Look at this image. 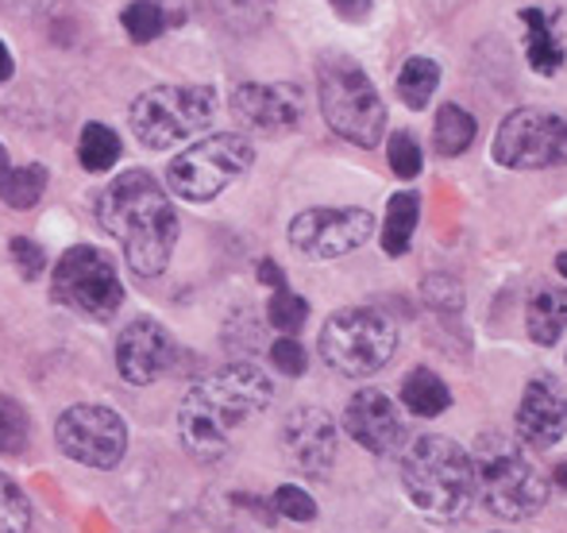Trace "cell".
I'll return each instance as SVG.
<instances>
[{
  "label": "cell",
  "mask_w": 567,
  "mask_h": 533,
  "mask_svg": "<svg viewBox=\"0 0 567 533\" xmlns=\"http://www.w3.org/2000/svg\"><path fill=\"white\" fill-rule=\"evenodd\" d=\"M343 433L359 444V449L374 452V457H390L402 444L405 429H402V413L398 406L386 399L374 387L351 394V402L343 406Z\"/></svg>",
  "instance_id": "16"
},
{
  "label": "cell",
  "mask_w": 567,
  "mask_h": 533,
  "mask_svg": "<svg viewBox=\"0 0 567 533\" xmlns=\"http://www.w3.org/2000/svg\"><path fill=\"white\" fill-rule=\"evenodd\" d=\"M12 70H16V59H12V51H8L4 43H0V85L12 78Z\"/></svg>",
  "instance_id": "38"
},
{
  "label": "cell",
  "mask_w": 567,
  "mask_h": 533,
  "mask_svg": "<svg viewBox=\"0 0 567 533\" xmlns=\"http://www.w3.org/2000/svg\"><path fill=\"white\" fill-rule=\"evenodd\" d=\"M275 399V383L267 379V371L259 363H228L217 376L202 379L197 387H189L178 410V437L182 449L202 464L228 457L231 433L244 421H251L255 413H262Z\"/></svg>",
  "instance_id": "2"
},
{
  "label": "cell",
  "mask_w": 567,
  "mask_h": 533,
  "mask_svg": "<svg viewBox=\"0 0 567 533\" xmlns=\"http://www.w3.org/2000/svg\"><path fill=\"white\" fill-rule=\"evenodd\" d=\"M54 298L85 317H113L124 306V283L97 248H70L54 267Z\"/></svg>",
  "instance_id": "10"
},
{
  "label": "cell",
  "mask_w": 567,
  "mask_h": 533,
  "mask_svg": "<svg viewBox=\"0 0 567 533\" xmlns=\"http://www.w3.org/2000/svg\"><path fill=\"white\" fill-rule=\"evenodd\" d=\"M317 348H321V360L329 363L337 376L367 379L394 360L398 325L390 321L382 309L348 306V309H337V314L324 321Z\"/></svg>",
  "instance_id": "6"
},
{
  "label": "cell",
  "mask_w": 567,
  "mask_h": 533,
  "mask_svg": "<svg viewBox=\"0 0 567 533\" xmlns=\"http://www.w3.org/2000/svg\"><path fill=\"white\" fill-rule=\"evenodd\" d=\"M12 259H16V267H20L23 278H39V275H43V267H47L43 248H39L35 240H28V236H16V240H12Z\"/></svg>",
  "instance_id": "35"
},
{
  "label": "cell",
  "mask_w": 567,
  "mask_h": 533,
  "mask_svg": "<svg viewBox=\"0 0 567 533\" xmlns=\"http://www.w3.org/2000/svg\"><path fill=\"white\" fill-rule=\"evenodd\" d=\"M213 116H217V90L209 85H155L143 90L127 109L135 140L151 151H166L205 132Z\"/></svg>",
  "instance_id": "7"
},
{
  "label": "cell",
  "mask_w": 567,
  "mask_h": 533,
  "mask_svg": "<svg viewBox=\"0 0 567 533\" xmlns=\"http://www.w3.org/2000/svg\"><path fill=\"white\" fill-rule=\"evenodd\" d=\"M522 23H525V62L540 78H556L567 62L564 39L556 31V16L548 8H522Z\"/></svg>",
  "instance_id": "18"
},
{
  "label": "cell",
  "mask_w": 567,
  "mask_h": 533,
  "mask_svg": "<svg viewBox=\"0 0 567 533\" xmlns=\"http://www.w3.org/2000/svg\"><path fill=\"white\" fill-rule=\"evenodd\" d=\"M317 98H321L324 124L355 147H374L386 132V105L367 70L348 54H321Z\"/></svg>",
  "instance_id": "5"
},
{
  "label": "cell",
  "mask_w": 567,
  "mask_h": 533,
  "mask_svg": "<svg viewBox=\"0 0 567 533\" xmlns=\"http://www.w3.org/2000/svg\"><path fill=\"white\" fill-rule=\"evenodd\" d=\"M174 356H178L174 337L158 321H151V317L132 321L116 340V371L132 387L155 383L163 371L174 368Z\"/></svg>",
  "instance_id": "14"
},
{
  "label": "cell",
  "mask_w": 567,
  "mask_h": 533,
  "mask_svg": "<svg viewBox=\"0 0 567 533\" xmlns=\"http://www.w3.org/2000/svg\"><path fill=\"white\" fill-rule=\"evenodd\" d=\"M270 363H275V371H282L286 379H298V376H306L309 356L293 337H278L275 345H270Z\"/></svg>",
  "instance_id": "34"
},
{
  "label": "cell",
  "mask_w": 567,
  "mask_h": 533,
  "mask_svg": "<svg viewBox=\"0 0 567 533\" xmlns=\"http://www.w3.org/2000/svg\"><path fill=\"white\" fill-rule=\"evenodd\" d=\"M436 85H441V66L433 59H405V66L398 70V98L405 101L410 109H425L433 101Z\"/></svg>",
  "instance_id": "24"
},
{
  "label": "cell",
  "mask_w": 567,
  "mask_h": 533,
  "mask_svg": "<svg viewBox=\"0 0 567 533\" xmlns=\"http://www.w3.org/2000/svg\"><path fill=\"white\" fill-rule=\"evenodd\" d=\"M329 4H332V12L348 23H363L367 16H371V0H329Z\"/></svg>",
  "instance_id": "36"
},
{
  "label": "cell",
  "mask_w": 567,
  "mask_h": 533,
  "mask_svg": "<svg viewBox=\"0 0 567 533\" xmlns=\"http://www.w3.org/2000/svg\"><path fill=\"white\" fill-rule=\"evenodd\" d=\"M556 483H560V488L567 491V464H560V468H556Z\"/></svg>",
  "instance_id": "40"
},
{
  "label": "cell",
  "mask_w": 567,
  "mask_h": 533,
  "mask_svg": "<svg viewBox=\"0 0 567 533\" xmlns=\"http://www.w3.org/2000/svg\"><path fill=\"white\" fill-rule=\"evenodd\" d=\"M259 283L270 286V290H286V270L275 264V259H262L259 264Z\"/></svg>",
  "instance_id": "37"
},
{
  "label": "cell",
  "mask_w": 567,
  "mask_h": 533,
  "mask_svg": "<svg viewBox=\"0 0 567 533\" xmlns=\"http://www.w3.org/2000/svg\"><path fill=\"white\" fill-rule=\"evenodd\" d=\"M270 503H275V511L282 514V519H290V522H313L317 519L313 495H309V491H301V488H293V483H282Z\"/></svg>",
  "instance_id": "33"
},
{
  "label": "cell",
  "mask_w": 567,
  "mask_h": 533,
  "mask_svg": "<svg viewBox=\"0 0 567 533\" xmlns=\"http://www.w3.org/2000/svg\"><path fill=\"white\" fill-rule=\"evenodd\" d=\"M421 294H425L429 306L441 309V314H460V309H463V286H460V278L444 275V270L429 275L425 283H421Z\"/></svg>",
  "instance_id": "32"
},
{
  "label": "cell",
  "mask_w": 567,
  "mask_h": 533,
  "mask_svg": "<svg viewBox=\"0 0 567 533\" xmlns=\"http://www.w3.org/2000/svg\"><path fill=\"white\" fill-rule=\"evenodd\" d=\"M475 483L498 519L522 522L545 511L548 503V475L537 468V460L525 452V444L509 441L502 433L478 437L475 452Z\"/></svg>",
  "instance_id": "4"
},
{
  "label": "cell",
  "mask_w": 567,
  "mask_h": 533,
  "mask_svg": "<svg viewBox=\"0 0 567 533\" xmlns=\"http://www.w3.org/2000/svg\"><path fill=\"white\" fill-rule=\"evenodd\" d=\"M386 155H390V171H394L398 178H405V182L417 178L421 166H425V155H421V143L413 140L410 132H394V135H390Z\"/></svg>",
  "instance_id": "31"
},
{
  "label": "cell",
  "mask_w": 567,
  "mask_h": 533,
  "mask_svg": "<svg viewBox=\"0 0 567 533\" xmlns=\"http://www.w3.org/2000/svg\"><path fill=\"white\" fill-rule=\"evenodd\" d=\"M120 23L132 43H151L166 31V0H132L120 12Z\"/></svg>",
  "instance_id": "26"
},
{
  "label": "cell",
  "mask_w": 567,
  "mask_h": 533,
  "mask_svg": "<svg viewBox=\"0 0 567 533\" xmlns=\"http://www.w3.org/2000/svg\"><path fill=\"white\" fill-rule=\"evenodd\" d=\"M374 236V217L367 209H306L290 221L293 252L309 259H340L363 248Z\"/></svg>",
  "instance_id": "12"
},
{
  "label": "cell",
  "mask_w": 567,
  "mask_h": 533,
  "mask_svg": "<svg viewBox=\"0 0 567 533\" xmlns=\"http://www.w3.org/2000/svg\"><path fill=\"white\" fill-rule=\"evenodd\" d=\"M417 221H421V197L417 194H394L390 197V205H386V221H382V233H379V240H382V252L386 256H405L410 252V244H413V233H417Z\"/></svg>",
  "instance_id": "20"
},
{
  "label": "cell",
  "mask_w": 567,
  "mask_h": 533,
  "mask_svg": "<svg viewBox=\"0 0 567 533\" xmlns=\"http://www.w3.org/2000/svg\"><path fill=\"white\" fill-rule=\"evenodd\" d=\"M525 329H529V337L537 345L553 348L567 332V290H560V286L540 290L525 309Z\"/></svg>",
  "instance_id": "21"
},
{
  "label": "cell",
  "mask_w": 567,
  "mask_h": 533,
  "mask_svg": "<svg viewBox=\"0 0 567 533\" xmlns=\"http://www.w3.org/2000/svg\"><path fill=\"white\" fill-rule=\"evenodd\" d=\"M31 437V418L16 399L0 394V457H20L28 449Z\"/></svg>",
  "instance_id": "28"
},
{
  "label": "cell",
  "mask_w": 567,
  "mask_h": 533,
  "mask_svg": "<svg viewBox=\"0 0 567 533\" xmlns=\"http://www.w3.org/2000/svg\"><path fill=\"white\" fill-rule=\"evenodd\" d=\"M282 441L290 460L301 468L306 475H329L332 464H337V421L329 418L317 406H298V410L286 418L282 426Z\"/></svg>",
  "instance_id": "17"
},
{
  "label": "cell",
  "mask_w": 567,
  "mask_h": 533,
  "mask_svg": "<svg viewBox=\"0 0 567 533\" xmlns=\"http://www.w3.org/2000/svg\"><path fill=\"white\" fill-rule=\"evenodd\" d=\"M267 317H270V325L282 332V337H293V332L306 325L309 301L301 298V294H293V290H275V294H270V301H267Z\"/></svg>",
  "instance_id": "29"
},
{
  "label": "cell",
  "mask_w": 567,
  "mask_h": 533,
  "mask_svg": "<svg viewBox=\"0 0 567 533\" xmlns=\"http://www.w3.org/2000/svg\"><path fill=\"white\" fill-rule=\"evenodd\" d=\"M231 116L255 132H290L306 116V93L293 82H244L231 90Z\"/></svg>",
  "instance_id": "13"
},
{
  "label": "cell",
  "mask_w": 567,
  "mask_h": 533,
  "mask_svg": "<svg viewBox=\"0 0 567 533\" xmlns=\"http://www.w3.org/2000/svg\"><path fill=\"white\" fill-rule=\"evenodd\" d=\"M78 163L90 174H105L120 163V135L109 124H85L78 140Z\"/></svg>",
  "instance_id": "25"
},
{
  "label": "cell",
  "mask_w": 567,
  "mask_h": 533,
  "mask_svg": "<svg viewBox=\"0 0 567 533\" xmlns=\"http://www.w3.org/2000/svg\"><path fill=\"white\" fill-rule=\"evenodd\" d=\"M31 530V503L4 472H0V533H28Z\"/></svg>",
  "instance_id": "30"
},
{
  "label": "cell",
  "mask_w": 567,
  "mask_h": 533,
  "mask_svg": "<svg viewBox=\"0 0 567 533\" xmlns=\"http://www.w3.org/2000/svg\"><path fill=\"white\" fill-rule=\"evenodd\" d=\"M255 163L251 140L239 132H217L197 140L189 151H182L171 166H166V186L171 194L186 197V202H213L220 189H228L236 178H244Z\"/></svg>",
  "instance_id": "8"
},
{
  "label": "cell",
  "mask_w": 567,
  "mask_h": 533,
  "mask_svg": "<svg viewBox=\"0 0 567 533\" xmlns=\"http://www.w3.org/2000/svg\"><path fill=\"white\" fill-rule=\"evenodd\" d=\"M402 488L425 519L455 522L478 495L475 460L444 433H425L402 452Z\"/></svg>",
  "instance_id": "3"
},
{
  "label": "cell",
  "mask_w": 567,
  "mask_h": 533,
  "mask_svg": "<svg viewBox=\"0 0 567 533\" xmlns=\"http://www.w3.org/2000/svg\"><path fill=\"white\" fill-rule=\"evenodd\" d=\"M475 132H478V124H475V116H471L467 109H460V105H441V109H436V124H433L436 155H444V158L463 155V151L475 143Z\"/></svg>",
  "instance_id": "23"
},
{
  "label": "cell",
  "mask_w": 567,
  "mask_h": 533,
  "mask_svg": "<svg viewBox=\"0 0 567 533\" xmlns=\"http://www.w3.org/2000/svg\"><path fill=\"white\" fill-rule=\"evenodd\" d=\"M556 270H560V278H567V252H560V256H556Z\"/></svg>",
  "instance_id": "39"
},
{
  "label": "cell",
  "mask_w": 567,
  "mask_h": 533,
  "mask_svg": "<svg viewBox=\"0 0 567 533\" xmlns=\"http://www.w3.org/2000/svg\"><path fill=\"white\" fill-rule=\"evenodd\" d=\"M47 189V166H12L4 143H0V202L12 209H35Z\"/></svg>",
  "instance_id": "19"
},
{
  "label": "cell",
  "mask_w": 567,
  "mask_h": 533,
  "mask_svg": "<svg viewBox=\"0 0 567 533\" xmlns=\"http://www.w3.org/2000/svg\"><path fill=\"white\" fill-rule=\"evenodd\" d=\"M213 8H217V16L236 35H251V31H259L270 20L275 0H213Z\"/></svg>",
  "instance_id": "27"
},
{
  "label": "cell",
  "mask_w": 567,
  "mask_h": 533,
  "mask_svg": "<svg viewBox=\"0 0 567 533\" xmlns=\"http://www.w3.org/2000/svg\"><path fill=\"white\" fill-rule=\"evenodd\" d=\"M54 441L70 460L85 468H116L127 452V426L116 410L93 402H78L59 413Z\"/></svg>",
  "instance_id": "11"
},
{
  "label": "cell",
  "mask_w": 567,
  "mask_h": 533,
  "mask_svg": "<svg viewBox=\"0 0 567 533\" xmlns=\"http://www.w3.org/2000/svg\"><path fill=\"white\" fill-rule=\"evenodd\" d=\"M567 433V391L553 376L529 379L517 402V441L525 449H553Z\"/></svg>",
  "instance_id": "15"
},
{
  "label": "cell",
  "mask_w": 567,
  "mask_h": 533,
  "mask_svg": "<svg viewBox=\"0 0 567 533\" xmlns=\"http://www.w3.org/2000/svg\"><path fill=\"white\" fill-rule=\"evenodd\" d=\"M506 171H548L567 163V116L553 109H514L498 124L491 147Z\"/></svg>",
  "instance_id": "9"
},
{
  "label": "cell",
  "mask_w": 567,
  "mask_h": 533,
  "mask_svg": "<svg viewBox=\"0 0 567 533\" xmlns=\"http://www.w3.org/2000/svg\"><path fill=\"white\" fill-rule=\"evenodd\" d=\"M402 406L417 418H441L452 406V391L436 371L429 368H413L402 383Z\"/></svg>",
  "instance_id": "22"
},
{
  "label": "cell",
  "mask_w": 567,
  "mask_h": 533,
  "mask_svg": "<svg viewBox=\"0 0 567 533\" xmlns=\"http://www.w3.org/2000/svg\"><path fill=\"white\" fill-rule=\"evenodd\" d=\"M97 221L140 278L163 275L178 244V213L155 174L127 171L97 194Z\"/></svg>",
  "instance_id": "1"
}]
</instances>
